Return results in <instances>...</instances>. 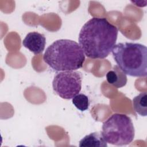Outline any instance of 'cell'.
<instances>
[{"label":"cell","mask_w":147,"mask_h":147,"mask_svg":"<svg viewBox=\"0 0 147 147\" xmlns=\"http://www.w3.org/2000/svg\"><path fill=\"white\" fill-rule=\"evenodd\" d=\"M118 33L117 28L106 18L93 17L82 26L79 34V44L87 57L104 59L115 45Z\"/></svg>","instance_id":"cell-1"},{"label":"cell","mask_w":147,"mask_h":147,"mask_svg":"<svg viewBox=\"0 0 147 147\" xmlns=\"http://www.w3.org/2000/svg\"><path fill=\"white\" fill-rule=\"evenodd\" d=\"M43 60L56 71H75L82 67L85 55L76 41L60 39L54 41L46 49Z\"/></svg>","instance_id":"cell-2"},{"label":"cell","mask_w":147,"mask_h":147,"mask_svg":"<svg viewBox=\"0 0 147 147\" xmlns=\"http://www.w3.org/2000/svg\"><path fill=\"white\" fill-rule=\"evenodd\" d=\"M119 68L126 74L134 77L147 75V48L134 42H119L111 51Z\"/></svg>","instance_id":"cell-3"},{"label":"cell","mask_w":147,"mask_h":147,"mask_svg":"<svg viewBox=\"0 0 147 147\" xmlns=\"http://www.w3.org/2000/svg\"><path fill=\"white\" fill-rule=\"evenodd\" d=\"M101 134L107 143L117 146L128 145L134 138L133 122L126 114H113L103 123Z\"/></svg>","instance_id":"cell-4"},{"label":"cell","mask_w":147,"mask_h":147,"mask_svg":"<svg viewBox=\"0 0 147 147\" xmlns=\"http://www.w3.org/2000/svg\"><path fill=\"white\" fill-rule=\"evenodd\" d=\"M82 76L75 71H61L57 74L52 82L53 91L64 99H72L82 89Z\"/></svg>","instance_id":"cell-5"},{"label":"cell","mask_w":147,"mask_h":147,"mask_svg":"<svg viewBox=\"0 0 147 147\" xmlns=\"http://www.w3.org/2000/svg\"><path fill=\"white\" fill-rule=\"evenodd\" d=\"M22 45L34 55L42 52L46 45V38L43 34L37 32L28 33L23 40Z\"/></svg>","instance_id":"cell-6"},{"label":"cell","mask_w":147,"mask_h":147,"mask_svg":"<svg viewBox=\"0 0 147 147\" xmlns=\"http://www.w3.org/2000/svg\"><path fill=\"white\" fill-rule=\"evenodd\" d=\"M107 82L116 88H121L127 83L126 75L116 65L106 74Z\"/></svg>","instance_id":"cell-7"},{"label":"cell","mask_w":147,"mask_h":147,"mask_svg":"<svg viewBox=\"0 0 147 147\" xmlns=\"http://www.w3.org/2000/svg\"><path fill=\"white\" fill-rule=\"evenodd\" d=\"M80 147H107L106 141L102 136L101 133L93 132L84 136L79 141Z\"/></svg>","instance_id":"cell-8"},{"label":"cell","mask_w":147,"mask_h":147,"mask_svg":"<svg viewBox=\"0 0 147 147\" xmlns=\"http://www.w3.org/2000/svg\"><path fill=\"white\" fill-rule=\"evenodd\" d=\"M133 106L135 111L141 116L147 115V94L146 92L140 93L133 99Z\"/></svg>","instance_id":"cell-9"},{"label":"cell","mask_w":147,"mask_h":147,"mask_svg":"<svg viewBox=\"0 0 147 147\" xmlns=\"http://www.w3.org/2000/svg\"><path fill=\"white\" fill-rule=\"evenodd\" d=\"M72 103L81 111H84L88 109L90 105L89 99L84 94H78L72 98Z\"/></svg>","instance_id":"cell-10"}]
</instances>
